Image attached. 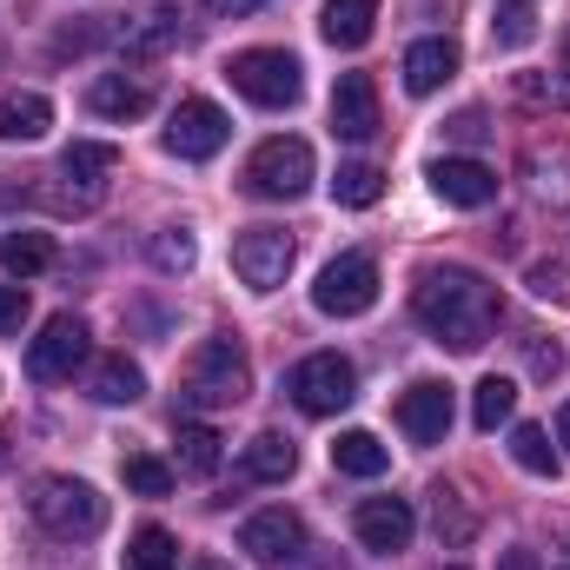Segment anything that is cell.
<instances>
[{
  "mask_svg": "<svg viewBox=\"0 0 570 570\" xmlns=\"http://www.w3.org/2000/svg\"><path fill=\"white\" fill-rule=\"evenodd\" d=\"M431 524H438V538H444V544H451V551H458V544H471V538H478V518H471V511H464V498H458V491H451V484H438V491H431Z\"/></svg>",
  "mask_w": 570,
  "mask_h": 570,
  "instance_id": "cell-30",
  "label": "cell"
},
{
  "mask_svg": "<svg viewBox=\"0 0 570 570\" xmlns=\"http://www.w3.org/2000/svg\"><path fill=\"white\" fill-rule=\"evenodd\" d=\"M114 166H120V146H107V140H73L60 153V173L67 179H87V186H100Z\"/></svg>",
  "mask_w": 570,
  "mask_h": 570,
  "instance_id": "cell-27",
  "label": "cell"
},
{
  "mask_svg": "<svg viewBox=\"0 0 570 570\" xmlns=\"http://www.w3.org/2000/svg\"><path fill=\"white\" fill-rule=\"evenodd\" d=\"M564 570H570V538H564Z\"/></svg>",
  "mask_w": 570,
  "mask_h": 570,
  "instance_id": "cell-44",
  "label": "cell"
},
{
  "mask_svg": "<svg viewBox=\"0 0 570 570\" xmlns=\"http://www.w3.org/2000/svg\"><path fill=\"white\" fill-rule=\"evenodd\" d=\"M498 570H544V564H538V551H504Z\"/></svg>",
  "mask_w": 570,
  "mask_h": 570,
  "instance_id": "cell-40",
  "label": "cell"
},
{
  "mask_svg": "<svg viewBox=\"0 0 570 570\" xmlns=\"http://www.w3.org/2000/svg\"><path fill=\"white\" fill-rule=\"evenodd\" d=\"M305 186H312V146L292 134L266 140L246 159V193H259V199H298Z\"/></svg>",
  "mask_w": 570,
  "mask_h": 570,
  "instance_id": "cell-7",
  "label": "cell"
},
{
  "mask_svg": "<svg viewBox=\"0 0 570 570\" xmlns=\"http://www.w3.org/2000/svg\"><path fill=\"white\" fill-rule=\"evenodd\" d=\"M87 107H94L100 120H140L146 107H153V80H127V73H100V80L87 87Z\"/></svg>",
  "mask_w": 570,
  "mask_h": 570,
  "instance_id": "cell-16",
  "label": "cell"
},
{
  "mask_svg": "<svg viewBox=\"0 0 570 570\" xmlns=\"http://www.w3.org/2000/svg\"><path fill=\"white\" fill-rule=\"evenodd\" d=\"M511 412H518V379H484L478 392H471V425L478 431H498V425H511Z\"/></svg>",
  "mask_w": 570,
  "mask_h": 570,
  "instance_id": "cell-25",
  "label": "cell"
},
{
  "mask_svg": "<svg viewBox=\"0 0 570 570\" xmlns=\"http://www.w3.org/2000/svg\"><path fill=\"white\" fill-rule=\"evenodd\" d=\"M193 259H199V246H193L186 226H166V233L153 239V266H159V273H193Z\"/></svg>",
  "mask_w": 570,
  "mask_h": 570,
  "instance_id": "cell-32",
  "label": "cell"
},
{
  "mask_svg": "<svg viewBox=\"0 0 570 570\" xmlns=\"http://www.w3.org/2000/svg\"><path fill=\"white\" fill-rule=\"evenodd\" d=\"M425 179L444 206H464V213H478V206L498 199V173H491L484 159H431Z\"/></svg>",
  "mask_w": 570,
  "mask_h": 570,
  "instance_id": "cell-13",
  "label": "cell"
},
{
  "mask_svg": "<svg viewBox=\"0 0 570 570\" xmlns=\"http://www.w3.org/2000/svg\"><path fill=\"white\" fill-rule=\"evenodd\" d=\"M127 484L140 491V498H166L173 491V464H159V458H146V451H127Z\"/></svg>",
  "mask_w": 570,
  "mask_h": 570,
  "instance_id": "cell-34",
  "label": "cell"
},
{
  "mask_svg": "<svg viewBox=\"0 0 570 570\" xmlns=\"http://www.w3.org/2000/svg\"><path fill=\"white\" fill-rule=\"evenodd\" d=\"M166 40H173V13H166V7L140 13L134 27H120V47H127V53H153V47H166Z\"/></svg>",
  "mask_w": 570,
  "mask_h": 570,
  "instance_id": "cell-33",
  "label": "cell"
},
{
  "mask_svg": "<svg viewBox=\"0 0 570 570\" xmlns=\"http://www.w3.org/2000/svg\"><path fill=\"white\" fill-rule=\"evenodd\" d=\"M531 292H538V298H558V305H570L564 266H531Z\"/></svg>",
  "mask_w": 570,
  "mask_h": 570,
  "instance_id": "cell-37",
  "label": "cell"
},
{
  "mask_svg": "<svg viewBox=\"0 0 570 570\" xmlns=\"http://www.w3.org/2000/svg\"><path fill=\"white\" fill-rule=\"evenodd\" d=\"M531 33H538L531 7H504V13H498V27H491V40H498V47H524Z\"/></svg>",
  "mask_w": 570,
  "mask_h": 570,
  "instance_id": "cell-35",
  "label": "cell"
},
{
  "mask_svg": "<svg viewBox=\"0 0 570 570\" xmlns=\"http://www.w3.org/2000/svg\"><path fill=\"white\" fill-rule=\"evenodd\" d=\"M511 458H518L531 478H558V451H551V431L544 425H518L511 431Z\"/></svg>",
  "mask_w": 570,
  "mask_h": 570,
  "instance_id": "cell-31",
  "label": "cell"
},
{
  "mask_svg": "<svg viewBox=\"0 0 570 570\" xmlns=\"http://www.w3.org/2000/svg\"><path fill=\"white\" fill-rule=\"evenodd\" d=\"M239 551L246 558H259V564H292L298 551H305V524H298V511H253L246 524H239Z\"/></svg>",
  "mask_w": 570,
  "mask_h": 570,
  "instance_id": "cell-12",
  "label": "cell"
},
{
  "mask_svg": "<svg viewBox=\"0 0 570 570\" xmlns=\"http://www.w3.org/2000/svg\"><path fill=\"white\" fill-rule=\"evenodd\" d=\"M285 392H292V405H298L305 419H332V412H345V405L358 399V372H352V358H338V352H312V358H298V365L285 372Z\"/></svg>",
  "mask_w": 570,
  "mask_h": 570,
  "instance_id": "cell-4",
  "label": "cell"
},
{
  "mask_svg": "<svg viewBox=\"0 0 570 570\" xmlns=\"http://www.w3.org/2000/svg\"><path fill=\"white\" fill-rule=\"evenodd\" d=\"M412 312L438 345L451 352H478L491 332H498V285L471 266H431L419 292H412Z\"/></svg>",
  "mask_w": 570,
  "mask_h": 570,
  "instance_id": "cell-1",
  "label": "cell"
},
{
  "mask_svg": "<svg viewBox=\"0 0 570 570\" xmlns=\"http://www.w3.org/2000/svg\"><path fill=\"white\" fill-rule=\"evenodd\" d=\"M246 478H259V484H285L292 471H298V451H292V438L285 431H259L253 444H246Z\"/></svg>",
  "mask_w": 570,
  "mask_h": 570,
  "instance_id": "cell-21",
  "label": "cell"
},
{
  "mask_svg": "<svg viewBox=\"0 0 570 570\" xmlns=\"http://www.w3.org/2000/svg\"><path fill=\"white\" fill-rule=\"evenodd\" d=\"M193 570H233V564H219V558H199V564H193Z\"/></svg>",
  "mask_w": 570,
  "mask_h": 570,
  "instance_id": "cell-43",
  "label": "cell"
},
{
  "mask_svg": "<svg viewBox=\"0 0 570 570\" xmlns=\"http://www.w3.org/2000/svg\"><path fill=\"white\" fill-rule=\"evenodd\" d=\"M332 134L338 140H372L379 134V87H372V73H338V87H332Z\"/></svg>",
  "mask_w": 570,
  "mask_h": 570,
  "instance_id": "cell-14",
  "label": "cell"
},
{
  "mask_svg": "<svg viewBox=\"0 0 570 570\" xmlns=\"http://www.w3.org/2000/svg\"><path fill=\"white\" fill-rule=\"evenodd\" d=\"M53 100L47 94H7L0 100V140H47Z\"/></svg>",
  "mask_w": 570,
  "mask_h": 570,
  "instance_id": "cell-20",
  "label": "cell"
},
{
  "mask_svg": "<svg viewBox=\"0 0 570 570\" xmlns=\"http://www.w3.org/2000/svg\"><path fill=\"white\" fill-rule=\"evenodd\" d=\"M558 444H564V451H570V405H564V412H558Z\"/></svg>",
  "mask_w": 570,
  "mask_h": 570,
  "instance_id": "cell-42",
  "label": "cell"
},
{
  "mask_svg": "<svg viewBox=\"0 0 570 570\" xmlns=\"http://www.w3.org/2000/svg\"><path fill=\"white\" fill-rule=\"evenodd\" d=\"M226 80H233L253 107H292V100L305 94L298 60H292L285 47H246V53H233V60H226Z\"/></svg>",
  "mask_w": 570,
  "mask_h": 570,
  "instance_id": "cell-5",
  "label": "cell"
},
{
  "mask_svg": "<svg viewBox=\"0 0 570 570\" xmlns=\"http://www.w3.org/2000/svg\"><path fill=\"white\" fill-rule=\"evenodd\" d=\"M226 134H233V120L213 107V100H179L173 107V120H166V153H179V159H213L219 146H226Z\"/></svg>",
  "mask_w": 570,
  "mask_h": 570,
  "instance_id": "cell-10",
  "label": "cell"
},
{
  "mask_svg": "<svg viewBox=\"0 0 570 570\" xmlns=\"http://www.w3.org/2000/svg\"><path fill=\"white\" fill-rule=\"evenodd\" d=\"M312 305L325 312V318H358V312H372L379 305V259L372 253H338L318 285H312Z\"/></svg>",
  "mask_w": 570,
  "mask_h": 570,
  "instance_id": "cell-6",
  "label": "cell"
},
{
  "mask_svg": "<svg viewBox=\"0 0 570 570\" xmlns=\"http://www.w3.org/2000/svg\"><path fill=\"white\" fill-rule=\"evenodd\" d=\"M332 199H338V206H379V199H385V173L365 166V159H352V166L332 173Z\"/></svg>",
  "mask_w": 570,
  "mask_h": 570,
  "instance_id": "cell-29",
  "label": "cell"
},
{
  "mask_svg": "<svg viewBox=\"0 0 570 570\" xmlns=\"http://www.w3.org/2000/svg\"><path fill=\"white\" fill-rule=\"evenodd\" d=\"M80 365H87V318H80V312H53V318L40 325V338L27 345V372H33L40 385H67Z\"/></svg>",
  "mask_w": 570,
  "mask_h": 570,
  "instance_id": "cell-8",
  "label": "cell"
},
{
  "mask_svg": "<svg viewBox=\"0 0 570 570\" xmlns=\"http://www.w3.org/2000/svg\"><path fill=\"white\" fill-rule=\"evenodd\" d=\"M179 471H186V478H213V471H219V431L199 425V419H186V425H179Z\"/></svg>",
  "mask_w": 570,
  "mask_h": 570,
  "instance_id": "cell-28",
  "label": "cell"
},
{
  "mask_svg": "<svg viewBox=\"0 0 570 570\" xmlns=\"http://www.w3.org/2000/svg\"><path fill=\"white\" fill-rule=\"evenodd\" d=\"M451 73H458V40H419V47H405V94L425 100Z\"/></svg>",
  "mask_w": 570,
  "mask_h": 570,
  "instance_id": "cell-17",
  "label": "cell"
},
{
  "mask_svg": "<svg viewBox=\"0 0 570 570\" xmlns=\"http://www.w3.org/2000/svg\"><path fill=\"white\" fill-rule=\"evenodd\" d=\"M332 464H338L345 478H379V471L392 464V451H385L372 431H338V438H332Z\"/></svg>",
  "mask_w": 570,
  "mask_h": 570,
  "instance_id": "cell-22",
  "label": "cell"
},
{
  "mask_svg": "<svg viewBox=\"0 0 570 570\" xmlns=\"http://www.w3.org/2000/svg\"><path fill=\"white\" fill-rule=\"evenodd\" d=\"M0 266H7L13 279H33V273L53 266V239H47V233H7V239H0Z\"/></svg>",
  "mask_w": 570,
  "mask_h": 570,
  "instance_id": "cell-26",
  "label": "cell"
},
{
  "mask_svg": "<svg viewBox=\"0 0 570 570\" xmlns=\"http://www.w3.org/2000/svg\"><path fill=\"white\" fill-rule=\"evenodd\" d=\"M451 570H464V564H451Z\"/></svg>",
  "mask_w": 570,
  "mask_h": 570,
  "instance_id": "cell-47",
  "label": "cell"
},
{
  "mask_svg": "<svg viewBox=\"0 0 570 570\" xmlns=\"http://www.w3.org/2000/svg\"><path fill=\"white\" fill-rule=\"evenodd\" d=\"M518 94H524V100H551V107H570V87H558V80H538V73H524V80H518Z\"/></svg>",
  "mask_w": 570,
  "mask_h": 570,
  "instance_id": "cell-38",
  "label": "cell"
},
{
  "mask_svg": "<svg viewBox=\"0 0 570 570\" xmlns=\"http://www.w3.org/2000/svg\"><path fill=\"white\" fill-rule=\"evenodd\" d=\"M120 570H179V544L166 524H140L120 551Z\"/></svg>",
  "mask_w": 570,
  "mask_h": 570,
  "instance_id": "cell-24",
  "label": "cell"
},
{
  "mask_svg": "<svg viewBox=\"0 0 570 570\" xmlns=\"http://www.w3.org/2000/svg\"><path fill=\"white\" fill-rule=\"evenodd\" d=\"M140 392H146V372L127 352H114V358L94 365V399H100V405H134Z\"/></svg>",
  "mask_w": 570,
  "mask_h": 570,
  "instance_id": "cell-23",
  "label": "cell"
},
{
  "mask_svg": "<svg viewBox=\"0 0 570 570\" xmlns=\"http://www.w3.org/2000/svg\"><path fill=\"white\" fill-rule=\"evenodd\" d=\"M451 134H458V140H484V114H458Z\"/></svg>",
  "mask_w": 570,
  "mask_h": 570,
  "instance_id": "cell-39",
  "label": "cell"
},
{
  "mask_svg": "<svg viewBox=\"0 0 570 570\" xmlns=\"http://www.w3.org/2000/svg\"><path fill=\"white\" fill-rule=\"evenodd\" d=\"M372 27H379V0H325V13H318V33L332 47H365Z\"/></svg>",
  "mask_w": 570,
  "mask_h": 570,
  "instance_id": "cell-18",
  "label": "cell"
},
{
  "mask_svg": "<svg viewBox=\"0 0 570 570\" xmlns=\"http://www.w3.org/2000/svg\"><path fill=\"white\" fill-rule=\"evenodd\" d=\"M399 425H405L412 444H444V431H451V385L419 379V385L399 399Z\"/></svg>",
  "mask_w": 570,
  "mask_h": 570,
  "instance_id": "cell-15",
  "label": "cell"
},
{
  "mask_svg": "<svg viewBox=\"0 0 570 570\" xmlns=\"http://www.w3.org/2000/svg\"><path fill=\"white\" fill-rule=\"evenodd\" d=\"M504 7H531V0H504Z\"/></svg>",
  "mask_w": 570,
  "mask_h": 570,
  "instance_id": "cell-45",
  "label": "cell"
},
{
  "mask_svg": "<svg viewBox=\"0 0 570 570\" xmlns=\"http://www.w3.org/2000/svg\"><path fill=\"white\" fill-rule=\"evenodd\" d=\"M27 504H33V524L60 544H87L107 531V498L87 478H40Z\"/></svg>",
  "mask_w": 570,
  "mask_h": 570,
  "instance_id": "cell-3",
  "label": "cell"
},
{
  "mask_svg": "<svg viewBox=\"0 0 570 570\" xmlns=\"http://www.w3.org/2000/svg\"><path fill=\"white\" fill-rule=\"evenodd\" d=\"M213 7H219V13H259L266 0H213Z\"/></svg>",
  "mask_w": 570,
  "mask_h": 570,
  "instance_id": "cell-41",
  "label": "cell"
},
{
  "mask_svg": "<svg viewBox=\"0 0 570 570\" xmlns=\"http://www.w3.org/2000/svg\"><path fill=\"white\" fill-rule=\"evenodd\" d=\"M292 259H298V246H292L285 226H246L233 239V273L253 285V292H279L285 273H292Z\"/></svg>",
  "mask_w": 570,
  "mask_h": 570,
  "instance_id": "cell-9",
  "label": "cell"
},
{
  "mask_svg": "<svg viewBox=\"0 0 570 570\" xmlns=\"http://www.w3.org/2000/svg\"><path fill=\"white\" fill-rule=\"evenodd\" d=\"M564 67H570V47H564Z\"/></svg>",
  "mask_w": 570,
  "mask_h": 570,
  "instance_id": "cell-46",
  "label": "cell"
},
{
  "mask_svg": "<svg viewBox=\"0 0 570 570\" xmlns=\"http://www.w3.org/2000/svg\"><path fill=\"white\" fill-rule=\"evenodd\" d=\"M253 392V358H246V345L233 338V332H213L199 352H193V365H186V379H179V399L193 405V412H226V405H239Z\"/></svg>",
  "mask_w": 570,
  "mask_h": 570,
  "instance_id": "cell-2",
  "label": "cell"
},
{
  "mask_svg": "<svg viewBox=\"0 0 570 570\" xmlns=\"http://www.w3.org/2000/svg\"><path fill=\"white\" fill-rule=\"evenodd\" d=\"M352 531H358L365 551L399 558V551L412 544V531H419V511H412V498H365L358 518H352Z\"/></svg>",
  "mask_w": 570,
  "mask_h": 570,
  "instance_id": "cell-11",
  "label": "cell"
},
{
  "mask_svg": "<svg viewBox=\"0 0 570 570\" xmlns=\"http://www.w3.org/2000/svg\"><path fill=\"white\" fill-rule=\"evenodd\" d=\"M524 179L544 206H570V146H531L524 153Z\"/></svg>",
  "mask_w": 570,
  "mask_h": 570,
  "instance_id": "cell-19",
  "label": "cell"
},
{
  "mask_svg": "<svg viewBox=\"0 0 570 570\" xmlns=\"http://www.w3.org/2000/svg\"><path fill=\"white\" fill-rule=\"evenodd\" d=\"M27 312H33V305H27V292H20V285H0V332H20V325H27Z\"/></svg>",
  "mask_w": 570,
  "mask_h": 570,
  "instance_id": "cell-36",
  "label": "cell"
}]
</instances>
